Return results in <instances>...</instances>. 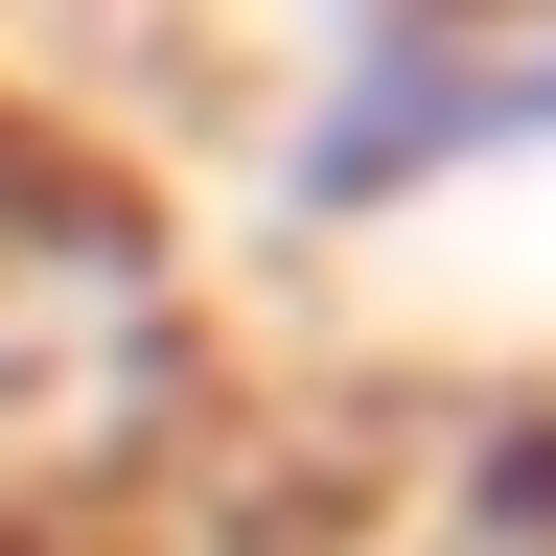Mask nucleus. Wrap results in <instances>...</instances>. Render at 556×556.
Returning a JSON list of instances; mask_svg holds the SVG:
<instances>
[{
	"instance_id": "obj_1",
	"label": "nucleus",
	"mask_w": 556,
	"mask_h": 556,
	"mask_svg": "<svg viewBox=\"0 0 556 556\" xmlns=\"http://www.w3.org/2000/svg\"><path fill=\"white\" fill-rule=\"evenodd\" d=\"M0 556H24V486H0Z\"/></svg>"
}]
</instances>
